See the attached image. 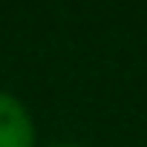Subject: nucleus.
<instances>
[{
    "instance_id": "nucleus-1",
    "label": "nucleus",
    "mask_w": 147,
    "mask_h": 147,
    "mask_svg": "<svg viewBox=\"0 0 147 147\" xmlns=\"http://www.w3.org/2000/svg\"><path fill=\"white\" fill-rule=\"evenodd\" d=\"M0 147H38V127L29 107L0 90Z\"/></svg>"
},
{
    "instance_id": "nucleus-2",
    "label": "nucleus",
    "mask_w": 147,
    "mask_h": 147,
    "mask_svg": "<svg viewBox=\"0 0 147 147\" xmlns=\"http://www.w3.org/2000/svg\"><path fill=\"white\" fill-rule=\"evenodd\" d=\"M49 147H81V144H75V141H58V144H49Z\"/></svg>"
}]
</instances>
